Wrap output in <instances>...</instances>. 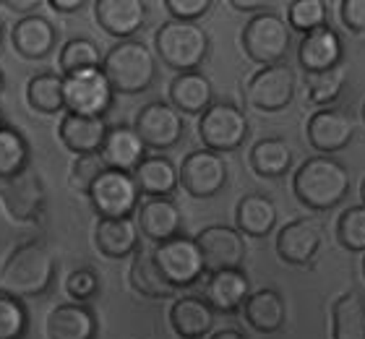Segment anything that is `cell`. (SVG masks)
Masks as SVG:
<instances>
[{
	"mask_svg": "<svg viewBox=\"0 0 365 339\" xmlns=\"http://www.w3.org/2000/svg\"><path fill=\"white\" fill-rule=\"evenodd\" d=\"M55 277V258L42 241L16 246L0 266V295L8 298H39L50 290Z\"/></svg>",
	"mask_w": 365,
	"mask_h": 339,
	"instance_id": "6da1fadb",
	"label": "cell"
},
{
	"mask_svg": "<svg viewBox=\"0 0 365 339\" xmlns=\"http://www.w3.org/2000/svg\"><path fill=\"white\" fill-rule=\"evenodd\" d=\"M292 191L297 201L308 209H334L350 191V173L334 157H311L295 170Z\"/></svg>",
	"mask_w": 365,
	"mask_h": 339,
	"instance_id": "7a4b0ae2",
	"label": "cell"
},
{
	"mask_svg": "<svg viewBox=\"0 0 365 339\" xmlns=\"http://www.w3.org/2000/svg\"><path fill=\"white\" fill-rule=\"evenodd\" d=\"M102 74L113 86L115 94H141L152 86L157 76L154 53L138 39H125L107 50L102 58Z\"/></svg>",
	"mask_w": 365,
	"mask_h": 339,
	"instance_id": "3957f363",
	"label": "cell"
},
{
	"mask_svg": "<svg viewBox=\"0 0 365 339\" xmlns=\"http://www.w3.org/2000/svg\"><path fill=\"white\" fill-rule=\"evenodd\" d=\"M154 50L178 74H193L206 61L209 34L188 21H165L154 34Z\"/></svg>",
	"mask_w": 365,
	"mask_h": 339,
	"instance_id": "277c9868",
	"label": "cell"
},
{
	"mask_svg": "<svg viewBox=\"0 0 365 339\" xmlns=\"http://www.w3.org/2000/svg\"><path fill=\"white\" fill-rule=\"evenodd\" d=\"M243 50L253 63L264 66H277L289 50V26L284 19L272 11L256 14L251 21L243 26Z\"/></svg>",
	"mask_w": 365,
	"mask_h": 339,
	"instance_id": "5b68a950",
	"label": "cell"
},
{
	"mask_svg": "<svg viewBox=\"0 0 365 339\" xmlns=\"http://www.w3.org/2000/svg\"><path fill=\"white\" fill-rule=\"evenodd\" d=\"M248 131H251V126H248L245 113L230 102H214L198 118V136H201L206 149L214 154L235 151L248 138Z\"/></svg>",
	"mask_w": 365,
	"mask_h": 339,
	"instance_id": "8992f818",
	"label": "cell"
},
{
	"mask_svg": "<svg viewBox=\"0 0 365 339\" xmlns=\"http://www.w3.org/2000/svg\"><path fill=\"white\" fill-rule=\"evenodd\" d=\"M86 196H89L99 219H130V214L138 209L141 191H138L130 173L105 170L97 181L91 183Z\"/></svg>",
	"mask_w": 365,
	"mask_h": 339,
	"instance_id": "52a82bcc",
	"label": "cell"
},
{
	"mask_svg": "<svg viewBox=\"0 0 365 339\" xmlns=\"http://www.w3.org/2000/svg\"><path fill=\"white\" fill-rule=\"evenodd\" d=\"M113 86L102 74V68H91L73 76H63V97L66 113L84 118H105L113 105Z\"/></svg>",
	"mask_w": 365,
	"mask_h": 339,
	"instance_id": "ba28073f",
	"label": "cell"
},
{
	"mask_svg": "<svg viewBox=\"0 0 365 339\" xmlns=\"http://www.w3.org/2000/svg\"><path fill=\"white\" fill-rule=\"evenodd\" d=\"M45 203H47L45 183L29 167L21 175L0 183V206L6 209L8 219L16 222V225L39 222V217L45 214Z\"/></svg>",
	"mask_w": 365,
	"mask_h": 339,
	"instance_id": "9c48e42d",
	"label": "cell"
},
{
	"mask_svg": "<svg viewBox=\"0 0 365 339\" xmlns=\"http://www.w3.org/2000/svg\"><path fill=\"white\" fill-rule=\"evenodd\" d=\"M154 264L162 271V277L168 279L173 287H190L204 277V258L196 246V238L178 235L173 241L160 243L152 251Z\"/></svg>",
	"mask_w": 365,
	"mask_h": 339,
	"instance_id": "30bf717a",
	"label": "cell"
},
{
	"mask_svg": "<svg viewBox=\"0 0 365 339\" xmlns=\"http://www.w3.org/2000/svg\"><path fill=\"white\" fill-rule=\"evenodd\" d=\"M178 178L188 196L212 198L227 183V162L209 149H196L182 157Z\"/></svg>",
	"mask_w": 365,
	"mask_h": 339,
	"instance_id": "8fae6325",
	"label": "cell"
},
{
	"mask_svg": "<svg viewBox=\"0 0 365 339\" xmlns=\"http://www.w3.org/2000/svg\"><path fill=\"white\" fill-rule=\"evenodd\" d=\"M297 89L295 71L287 63L264 66L248 81V102L261 113H279L292 102Z\"/></svg>",
	"mask_w": 365,
	"mask_h": 339,
	"instance_id": "7c38bea8",
	"label": "cell"
},
{
	"mask_svg": "<svg viewBox=\"0 0 365 339\" xmlns=\"http://www.w3.org/2000/svg\"><path fill=\"white\" fill-rule=\"evenodd\" d=\"M196 246L201 251L204 266L209 274L214 271H227V269H240L248 253L245 246V235L235 227L227 225H212L204 227L196 235Z\"/></svg>",
	"mask_w": 365,
	"mask_h": 339,
	"instance_id": "4fadbf2b",
	"label": "cell"
},
{
	"mask_svg": "<svg viewBox=\"0 0 365 339\" xmlns=\"http://www.w3.org/2000/svg\"><path fill=\"white\" fill-rule=\"evenodd\" d=\"M182 115L168 102H149L138 110L133 131L144 141L146 149H173L182 138Z\"/></svg>",
	"mask_w": 365,
	"mask_h": 339,
	"instance_id": "5bb4252c",
	"label": "cell"
},
{
	"mask_svg": "<svg viewBox=\"0 0 365 339\" xmlns=\"http://www.w3.org/2000/svg\"><path fill=\"white\" fill-rule=\"evenodd\" d=\"M355 136V121L342 107H321L308 121V141L319 154L342 151Z\"/></svg>",
	"mask_w": 365,
	"mask_h": 339,
	"instance_id": "9a60e30c",
	"label": "cell"
},
{
	"mask_svg": "<svg viewBox=\"0 0 365 339\" xmlns=\"http://www.w3.org/2000/svg\"><path fill=\"white\" fill-rule=\"evenodd\" d=\"M297 61L308 76L327 74L331 68H339L344 61V45L342 37L331 26H321L300 39L297 47Z\"/></svg>",
	"mask_w": 365,
	"mask_h": 339,
	"instance_id": "2e32d148",
	"label": "cell"
},
{
	"mask_svg": "<svg viewBox=\"0 0 365 339\" xmlns=\"http://www.w3.org/2000/svg\"><path fill=\"white\" fill-rule=\"evenodd\" d=\"M324 235L311 219H292L277 235V253L289 266H308L319 256Z\"/></svg>",
	"mask_w": 365,
	"mask_h": 339,
	"instance_id": "e0dca14e",
	"label": "cell"
},
{
	"mask_svg": "<svg viewBox=\"0 0 365 339\" xmlns=\"http://www.w3.org/2000/svg\"><path fill=\"white\" fill-rule=\"evenodd\" d=\"M94 19L105 34L125 42L146 24V3L141 0H97Z\"/></svg>",
	"mask_w": 365,
	"mask_h": 339,
	"instance_id": "ac0fdd59",
	"label": "cell"
},
{
	"mask_svg": "<svg viewBox=\"0 0 365 339\" xmlns=\"http://www.w3.org/2000/svg\"><path fill=\"white\" fill-rule=\"evenodd\" d=\"M47 339H94L97 316L86 303H61L45 318Z\"/></svg>",
	"mask_w": 365,
	"mask_h": 339,
	"instance_id": "d6986e66",
	"label": "cell"
},
{
	"mask_svg": "<svg viewBox=\"0 0 365 339\" xmlns=\"http://www.w3.org/2000/svg\"><path fill=\"white\" fill-rule=\"evenodd\" d=\"M99 157L107 170L118 173H133L146 159V146L130 126H115L107 131V138L99 149Z\"/></svg>",
	"mask_w": 365,
	"mask_h": 339,
	"instance_id": "ffe728a7",
	"label": "cell"
},
{
	"mask_svg": "<svg viewBox=\"0 0 365 339\" xmlns=\"http://www.w3.org/2000/svg\"><path fill=\"white\" fill-rule=\"evenodd\" d=\"M138 233H144L157 246L165 241H173L180 235V209L173 198H146L138 203Z\"/></svg>",
	"mask_w": 365,
	"mask_h": 339,
	"instance_id": "44dd1931",
	"label": "cell"
},
{
	"mask_svg": "<svg viewBox=\"0 0 365 339\" xmlns=\"http://www.w3.org/2000/svg\"><path fill=\"white\" fill-rule=\"evenodd\" d=\"M107 121L105 118H84V115H63L58 133H61L63 146L73 151L76 157L86 154H99L102 143L107 138Z\"/></svg>",
	"mask_w": 365,
	"mask_h": 339,
	"instance_id": "7402d4cb",
	"label": "cell"
},
{
	"mask_svg": "<svg viewBox=\"0 0 365 339\" xmlns=\"http://www.w3.org/2000/svg\"><path fill=\"white\" fill-rule=\"evenodd\" d=\"M55 26L47 21L45 16H24L14 24L11 31V42H14L16 53L26 58V61H42L53 53L55 47Z\"/></svg>",
	"mask_w": 365,
	"mask_h": 339,
	"instance_id": "603a6c76",
	"label": "cell"
},
{
	"mask_svg": "<svg viewBox=\"0 0 365 339\" xmlns=\"http://www.w3.org/2000/svg\"><path fill=\"white\" fill-rule=\"evenodd\" d=\"M170 326L180 339H204L214 329V308L196 295H182L170 308Z\"/></svg>",
	"mask_w": 365,
	"mask_h": 339,
	"instance_id": "cb8c5ba5",
	"label": "cell"
},
{
	"mask_svg": "<svg viewBox=\"0 0 365 339\" xmlns=\"http://www.w3.org/2000/svg\"><path fill=\"white\" fill-rule=\"evenodd\" d=\"M206 298L214 310L222 313H235L251 298V279L243 269L214 271L206 282Z\"/></svg>",
	"mask_w": 365,
	"mask_h": 339,
	"instance_id": "d4e9b609",
	"label": "cell"
},
{
	"mask_svg": "<svg viewBox=\"0 0 365 339\" xmlns=\"http://www.w3.org/2000/svg\"><path fill=\"white\" fill-rule=\"evenodd\" d=\"M168 94L173 107L182 115H204L214 105L212 81L204 74H198V71H193V74H178L170 81Z\"/></svg>",
	"mask_w": 365,
	"mask_h": 339,
	"instance_id": "484cf974",
	"label": "cell"
},
{
	"mask_svg": "<svg viewBox=\"0 0 365 339\" xmlns=\"http://www.w3.org/2000/svg\"><path fill=\"white\" fill-rule=\"evenodd\" d=\"M94 246L105 258H128L138 248V225L133 219H99Z\"/></svg>",
	"mask_w": 365,
	"mask_h": 339,
	"instance_id": "4316f807",
	"label": "cell"
},
{
	"mask_svg": "<svg viewBox=\"0 0 365 339\" xmlns=\"http://www.w3.org/2000/svg\"><path fill=\"white\" fill-rule=\"evenodd\" d=\"M133 181H136L141 196L146 198H170L180 186L178 170L170 157H146L141 165L133 170Z\"/></svg>",
	"mask_w": 365,
	"mask_h": 339,
	"instance_id": "83f0119b",
	"label": "cell"
},
{
	"mask_svg": "<svg viewBox=\"0 0 365 339\" xmlns=\"http://www.w3.org/2000/svg\"><path fill=\"white\" fill-rule=\"evenodd\" d=\"M277 225V206L264 193H248L237 201L235 230L245 238H267Z\"/></svg>",
	"mask_w": 365,
	"mask_h": 339,
	"instance_id": "f1b7e54d",
	"label": "cell"
},
{
	"mask_svg": "<svg viewBox=\"0 0 365 339\" xmlns=\"http://www.w3.org/2000/svg\"><path fill=\"white\" fill-rule=\"evenodd\" d=\"M243 313H245V321L261 334L279 332L282 326H284V316H287L284 298L277 290H272V287H264L259 293H251V298L243 305Z\"/></svg>",
	"mask_w": 365,
	"mask_h": 339,
	"instance_id": "f546056e",
	"label": "cell"
},
{
	"mask_svg": "<svg viewBox=\"0 0 365 339\" xmlns=\"http://www.w3.org/2000/svg\"><path fill=\"white\" fill-rule=\"evenodd\" d=\"M251 170L259 178H282V175L289 173L292 167V149L289 143L279 136H269V138H261V141L253 143L251 149Z\"/></svg>",
	"mask_w": 365,
	"mask_h": 339,
	"instance_id": "4dcf8cb0",
	"label": "cell"
},
{
	"mask_svg": "<svg viewBox=\"0 0 365 339\" xmlns=\"http://www.w3.org/2000/svg\"><path fill=\"white\" fill-rule=\"evenodd\" d=\"M331 337L365 339V298L355 290L339 295L331 308Z\"/></svg>",
	"mask_w": 365,
	"mask_h": 339,
	"instance_id": "1f68e13d",
	"label": "cell"
},
{
	"mask_svg": "<svg viewBox=\"0 0 365 339\" xmlns=\"http://www.w3.org/2000/svg\"><path fill=\"white\" fill-rule=\"evenodd\" d=\"M26 105L39 115H58L66 110L63 97V76L37 74L26 84Z\"/></svg>",
	"mask_w": 365,
	"mask_h": 339,
	"instance_id": "d6a6232c",
	"label": "cell"
},
{
	"mask_svg": "<svg viewBox=\"0 0 365 339\" xmlns=\"http://www.w3.org/2000/svg\"><path fill=\"white\" fill-rule=\"evenodd\" d=\"M128 279H130V287H133L138 295H144V298L162 300V298H170V295L175 293V287L162 277V271L157 269V264H154V256L152 253H146V251L136 253L133 264H130Z\"/></svg>",
	"mask_w": 365,
	"mask_h": 339,
	"instance_id": "836d02e7",
	"label": "cell"
},
{
	"mask_svg": "<svg viewBox=\"0 0 365 339\" xmlns=\"http://www.w3.org/2000/svg\"><path fill=\"white\" fill-rule=\"evenodd\" d=\"M29 167V143L16 128H0V183L21 175Z\"/></svg>",
	"mask_w": 365,
	"mask_h": 339,
	"instance_id": "e575fe53",
	"label": "cell"
},
{
	"mask_svg": "<svg viewBox=\"0 0 365 339\" xmlns=\"http://www.w3.org/2000/svg\"><path fill=\"white\" fill-rule=\"evenodd\" d=\"M58 66H61L63 76H73L81 71H91V68H102V53L91 39L76 37L68 39L63 45L61 55H58Z\"/></svg>",
	"mask_w": 365,
	"mask_h": 339,
	"instance_id": "d590c367",
	"label": "cell"
},
{
	"mask_svg": "<svg viewBox=\"0 0 365 339\" xmlns=\"http://www.w3.org/2000/svg\"><path fill=\"white\" fill-rule=\"evenodd\" d=\"M336 241L352 253H365V206H350L339 214L336 222Z\"/></svg>",
	"mask_w": 365,
	"mask_h": 339,
	"instance_id": "8d00e7d4",
	"label": "cell"
},
{
	"mask_svg": "<svg viewBox=\"0 0 365 339\" xmlns=\"http://www.w3.org/2000/svg\"><path fill=\"white\" fill-rule=\"evenodd\" d=\"M327 3L324 0H292L287 6V21L292 29L311 34V31L327 26Z\"/></svg>",
	"mask_w": 365,
	"mask_h": 339,
	"instance_id": "74e56055",
	"label": "cell"
},
{
	"mask_svg": "<svg viewBox=\"0 0 365 339\" xmlns=\"http://www.w3.org/2000/svg\"><path fill=\"white\" fill-rule=\"evenodd\" d=\"M344 81H347V74H344V66L331 68L327 74H316L308 76V97H311L313 105H331L344 89Z\"/></svg>",
	"mask_w": 365,
	"mask_h": 339,
	"instance_id": "f35d334b",
	"label": "cell"
},
{
	"mask_svg": "<svg viewBox=\"0 0 365 339\" xmlns=\"http://www.w3.org/2000/svg\"><path fill=\"white\" fill-rule=\"evenodd\" d=\"M29 329V313L21 300L0 295V339H24Z\"/></svg>",
	"mask_w": 365,
	"mask_h": 339,
	"instance_id": "ab89813d",
	"label": "cell"
},
{
	"mask_svg": "<svg viewBox=\"0 0 365 339\" xmlns=\"http://www.w3.org/2000/svg\"><path fill=\"white\" fill-rule=\"evenodd\" d=\"M66 293L73 303H86L99 293V277L97 271L89 266H78L66 277Z\"/></svg>",
	"mask_w": 365,
	"mask_h": 339,
	"instance_id": "60d3db41",
	"label": "cell"
},
{
	"mask_svg": "<svg viewBox=\"0 0 365 339\" xmlns=\"http://www.w3.org/2000/svg\"><path fill=\"white\" fill-rule=\"evenodd\" d=\"M107 167L99 154H86V157H76V162L71 165V186L78 193H89L91 183L97 181L99 175L105 173Z\"/></svg>",
	"mask_w": 365,
	"mask_h": 339,
	"instance_id": "b9f144b4",
	"label": "cell"
},
{
	"mask_svg": "<svg viewBox=\"0 0 365 339\" xmlns=\"http://www.w3.org/2000/svg\"><path fill=\"white\" fill-rule=\"evenodd\" d=\"M165 8L170 11L173 21L193 24L212 8V0H165Z\"/></svg>",
	"mask_w": 365,
	"mask_h": 339,
	"instance_id": "7bdbcfd3",
	"label": "cell"
},
{
	"mask_svg": "<svg viewBox=\"0 0 365 339\" xmlns=\"http://www.w3.org/2000/svg\"><path fill=\"white\" fill-rule=\"evenodd\" d=\"M339 19L350 31L365 34V0H342L339 3Z\"/></svg>",
	"mask_w": 365,
	"mask_h": 339,
	"instance_id": "ee69618b",
	"label": "cell"
},
{
	"mask_svg": "<svg viewBox=\"0 0 365 339\" xmlns=\"http://www.w3.org/2000/svg\"><path fill=\"white\" fill-rule=\"evenodd\" d=\"M47 6L58 14H76L84 8V0H47Z\"/></svg>",
	"mask_w": 365,
	"mask_h": 339,
	"instance_id": "f6af8a7d",
	"label": "cell"
},
{
	"mask_svg": "<svg viewBox=\"0 0 365 339\" xmlns=\"http://www.w3.org/2000/svg\"><path fill=\"white\" fill-rule=\"evenodd\" d=\"M3 6L21 14V11H34V8H39V0H3Z\"/></svg>",
	"mask_w": 365,
	"mask_h": 339,
	"instance_id": "bcb514c9",
	"label": "cell"
},
{
	"mask_svg": "<svg viewBox=\"0 0 365 339\" xmlns=\"http://www.w3.org/2000/svg\"><path fill=\"white\" fill-rule=\"evenodd\" d=\"M230 6L235 8V11H259L264 3L261 0H230Z\"/></svg>",
	"mask_w": 365,
	"mask_h": 339,
	"instance_id": "7dc6e473",
	"label": "cell"
},
{
	"mask_svg": "<svg viewBox=\"0 0 365 339\" xmlns=\"http://www.w3.org/2000/svg\"><path fill=\"white\" fill-rule=\"evenodd\" d=\"M209 339H248L243 332H237V329H220V332L209 334Z\"/></svg>",
	"mask_w": 365,
	"mask_h": 339,
	"instance_id": "c3c4849f",
	"label": "cell"
},
{
	"mask_svg": "<svg viewBox=\"0 0 365 339\" xmlns=\"http://www.w3.org/2000/svg\"><path fill=\"white\" fill-rule=\"evenodd\" d=\"M360 198H363V206H365V178H363V186H360Z\"/></svg>",
	"mask_w": 365,
	"mask_h": 339,
	"instance_id": "681fc988",
	"label": "cell"
},
{
	"mask_svg": "<svg viewBox=\"0 0 365 339\" xmlns=\"http://www.w3.org/2000/svg\"><path fill=\"white\" fill-rule=\"evenodd\" d=\"M0 45H3V24H0Z\"/></svg>",
	"mask_w": 365,
	"mask_h": 339,
	"instance_id": "f907efd6",
	"label": "cell"
},
{
	"mask_svg": "<svg viewBox=\"0 0 365 339\" xmlns=\"http://www.w3.org/2000/svg\"><path fill=\"white\" fill-rule=\"evenodd\" d=\"M0 128H3V110H0Z\"/></svg>",
	"mask_w": 365,
	"mask_h": 339,
	"instance_id": "816d5d0a",
	"label": "cell"
},
{
	"mask_svg": "<svg viewBox=\"0 0 365 339\" xmlns=\"http://www.w3.org/2000/svg\"><path fill=\"white\" fill-rule=\"evenodd\" d=\"M0 91H3V74H0Z\"/></svg>",
	"mask_w": 365,
	"mask_h": 339,
	"instance_id": "f5cc1de1",
	"label": "cell"
},
{
	"mask_svg": "<svg viewBox=\"0 0 365 339\" xmlns=\"http://www.w3.org/2000/svg\"><path fill=\"white\" fill-rule=\"evenodd\" d=\"M363 121H365V102H363Z\"/></svg>",
	"mask_w": 365,
	"mask_h": 339,
	"instance_id": "db71d44e",
	"label": "cell"
},
{
	"mask_svg": "<svg viewBox=\"0 0 365 339\" xmlns=\"http://www.w3.org/2000/svg\"><path fill=\"white\" fill-rule=\"evenodd\" d=\"M363 274H365V256H363Z\"/></svg>",
	"mask_w": 365,
	"mask_h": 339,
	"instance_id": "11a10c76",
	"label": "cell"
}]
</instances>
